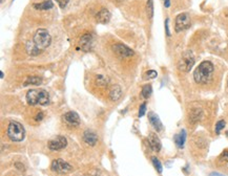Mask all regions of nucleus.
Returning <instances> with one entry per match:
<instances>
[{
	"label": "nucleus",
	"mask_w": 228,
	"mask_h": 176,
	"mask_svg": "<svg viewBox=\"0 0 228 176\" xmlns=\"http://www.w3.org/2000/svg\"><path fill=\"white\" fill-rule=\"evenodd\" d=\"M8 135L14 141H23L24 135H26L23 126L18 122H11L8 127Z\"/></svg>",
	"instance_id": "nucleus-3"
},
{
	"label": "nucleus",
	"mask_w": 228,
	"mask_h": 176,
	"mask_svg": "<svg viewBox=\"0 0 228 176\" xmlns=\"http://www.w3.org/2000/svg\"><path fill=\"white\" fill-rule=\"evenodd\" d=\"M147 77H148V79H154V78L157 77V71H155V70H148Z\"/></svg>",
	"instance_id": "nucleus-28"
},
{
	"label": "nucleus",
	"mask_w": 228,
	"mask_h": 176,
	"mask_svg": "<svg viewBox=\"0 0 228 176\" xmlns=\"http://www.w3.org/2000/svg\"><path fill=\"white\" fill-rule=\"evenodd\" d=\"M83 141H85L88 146L94 147L96 144H97L98 138L93 131H90V130H86V131L83 133Z\"/></svg>",
	"instance_id": "nucleus-14"
},
{
	"label": "nucleus",
	"mask_w": 228,
	"mask_h": 176,
	"mask_svg": "<svg viewBox=\"0 0 228 176\" xmlns=\"http://www.w3.org/2000/svg\"><path fill=\"white\" fill-rule=\"evenodd\" d=\"M51 42H52V37L49 34V32H47V29L45 28L37 29V32L34 35L33 43L40 51H43L44 49H46L51 45Z\"/></svg>",
	"instance_id": "nucleus-2"
},
{
	"label": "nucleus",
	"mask_w": 228,
	"mask_h": 176,
	"mask_svg": "<svg viewBox=\"0 0 228 176\" xmlns=\"http://www.w3.org/2000/svg\"><path fill=\"white\" fill-rule=\"evenodd\" d=\"M79 48H81V50L83 51H90L92 50L93 46H94V38L90 34H84L83 36L80 38V41H79Z\"/></svg>",
	"instance_id": "nucleus-8"
},
{
	"label": "nucleus",
	"mask_w": 228,
	"mask_h": 176,
	"mask_svg": "<svg viewBox=\"0 0 228 176\" xmlns=\"http://www.w3.org/2000/svg\"><path fill=\"white\" fill-rule=\"evenodd\" d=\"M193 64H195V57H193L192 52H191L190 50H187V51L183 52L181 59L179 60L178 68H179L181 71L188 72L191 70Z\"/></svg>",
	"instance_id": "nucleus-4"
},
{
	"label": "nucleus",
	"mask_w": 228,
	"mask_h": 176,
	"mask_svg": "<svg viewBox=\"0 0 228 176\" xmlns=\"http://www.w3.org/2000/svg\"><path fill=\"white\" fill-rule=\"evenodd\" d=\"M63 121L66 123L67 125L73 126V127H76L80 124V118L75 111H68L63 115Z\"/></svg>",
	"instance_id": "nucleus-10"
},
{
	"label": "nucleus",
	"mask_w": 228,
	"mask_h": 176,
	"mask_svg": "<svg viewBox=\"0 0 228 176\" xmlns=\"http://www.w3.org/2000/svg\"><path fill=\"white\" fill-rule=\"evenodd\" d=\"M225 126H226V123H225V121H223V120L219 121V122L216 123V134H220V132L222 131L223 129H224Z\"/></svg>",
	"instance_id": "nucleus-25"
},
{
	"label": "nucleus",
	"mask_w": 228,
	"mask_h": 176,
	"mask_svg": "<svg viewBox=\"0 0 228 176\" xmlns=\"http://www.w3.org/2000/svg\"><path fill=\"white\" fill-rule=\"evenodd\" d=\"M202 115H203V111L200 108L191 109L190 112H189V122H190L191 124H195V123L199 122V121L201 120Z\"/></svg>",
	"instance_id": "nucleus-16"
},
{
	"label": "nucleus",
	"mask_w": 228,
	"mask_h": 176,
	"mask_svg": "<svg viewBox=\"0 0 228 176\" xmlns=\"http://www.w3.org/2000/svg\"><path fill=\"white\" fill-rule=\"evenodd\" d=\"M213 64L210 61H203L193 71V79L198 84H207L213 75Z\"/></svg>",
	"instance_id": "nucleus-1"
},
{
	"label": "nucleus",
	"mask_w": 228,
	"mask_h": 176,
	"mask_svg": "<svg viewBox=\"0 0 228 176\" xmlns=\"http://www.w3.org/2000/svg\"><path fill=\"white\" fill-rule=\"evenodd\" d=\"M151 161L152 164H154V167L156 168V170L158 171V173H162V171H163V168H162V164L161 161H159L157 157H152L151 158Z\"/></svg>",
	"instance_id": "nucleus-23"
},
{
	"label": "nucleus",
	"mask_w": 228,
	"mask_h": 176,
	"mask_svg": "<svg viewBox=\"0 0 228 176\" xmlns=\"http://www.w3.org/2000/svg\"><path fill=\"white\" fill-rule=\"evenodd\" d=\"M49 148L53 151H58L61 149H64L67 146V141L64 136H56L55 138L49 141V144H47Z\"/></svg>",
	"instance_id": "nucleus-7"
},
{
	"label": "nucleus",
	"mask_w": 228,
	"mask_h": 176,
	"mask_svg": "<svg viewBox=\"0 0 228 176\" xmlns=\"http://www.w3.org/2000/svg\"><path fill=\"white\" fill-rule=\"evenodd\" d=\"M226 136H227V138H228V131H226Z\"/></svg>",
	"instance_id": "nucleus-36"
},
{
	"label": "nucleus",
	"mask_w": 228,
	"mask_h": 176,
	"mask_svg": "<svg viewBox=\"0 0 228 176\" xmlns=\"http://www.w3.org/2000/svg\"><path fill=\"white\" fill-rule=\"evenodd\" d=\"M15 166L17 167V168H19L21 171H22V170H24V167H23V164H22L21 163H16V164H15Z\"/></svg>",
	"instance_id": "nucleus-32"
},
{
	"label": "nucleus",
	"mask_w": 228,
	"mask_h": 176,
	"mask_svg": "<svg viewBox=\"0 0 228 176\" xmlns=\"http://www.w3.org/2000/svg\"><path fill=\"white\" fill-rule=\"evenodd\" d=\"M148 120H149V122H150V125H151L158 132L163 130V125H162L160 118L155 112H152V111L148 112Z\"/></svg>",
	"instance_id": "nucleus-12"
},
{
	"label": "nucleus",
	"mask_w": 228,
	"mask_h": 176,
	"mask_svg": "<svg viewBox=\"0 0 228 176\" xmlns=\"http://www.w3.org/2000/svg\"><path fill=\"white\" fill-rule=\"evenodd\" d=\"M56 1H57V3L59 4V6H60L61 8H64L70 0H56Z\"/></svg>",
	"instance_id": "nucleus-27"
},
{
	"label": "nucleus",
	"mask_w": 228,
	"mask_h": 176,
	"mask_svg": "<svg viewBox=\"0 0 228 176\" xmlns=\"http://www.w3.org/2000/svg\"><path fill=\"white\" fill-rule=\"evenodd\" d=\"M191 20L190 16L188 13H182L175 17V29L177 33H180L182 31H185L190 26Z\"/></svg>",
	"instance_id": "nucleus-5"
},
{
	"label": "nucleus",
	"mask_w": 228,
	"mask_h": 176,
	"mask_svg": "<svg viewBox=\"0 0 228 176\" xmlns=\"http://www.w3.org/2000/svg\"><path fill=\"white\" fill-rule=\"evenodd\" d=\"M168 23H169V19L165 20V31H166V35L168 37H170V32H169V26H168Z\"/></svg>",
	"instance_id": "nucleus-30"
},
{
	"label": "nucleus",
	"mask_w": 228,
	"mask_h": 176,
	"mask_svg": "<svg viewBox=\"0 0 228 176\" xmlns=\"http://www.w3.org/2000/svg\"><path fill=\"white\" fill-rule=\"evenodd\" d=\"M113 49L118 56L121 57V58H128V57H131L134 55V50L131 49L129 47H127L126 45H124V44L114 45Z\"/></svg>",
	"instance_id": "nucleus-9"
},
{
	"label": "nucleus",
	"mask_w": 228,
	"mask_h": 176,
	"mask_svg": "<svg viewBox=\"0 0 228 176\" xmlns=\"http://www.w3.org/2000/svg\"><path fill=\"white\" fill-rule=\"evenodd\" d=\"M146 12H147L148 18H150V19H151L152 16H154V1H152V0H148V1H147Z\"/></svg>",
	"instance_id": "nucleus-22"
},
{
	"label": "nucleus",
	"mask_w": 228,
	"mask_h": 176,
	"mask_svg": "<svg viewBox=\"0 0 228 176\" xmlns=\"http://www.w3.org/2000/svg\"><path fill=\"white\" fill-rule=\"evenodd\" d=\"M96 83L99 86H106L108 84V80L105 77H103V75H98L97 80H96Z\"/></svg>",
	"instance_id": "nucleus-24"
},
{
	"label": "nucleus",
	"mask_w": 228,
	"mask_h": 176,
	"mask_svg": "<svg viewBox=\"0 0 228 176\" xmlns=\"http://www.w3.org/2000/svg\"><path fill=\"white\" fill-rule=\"evenodd\" d=\"M122 95V89L119 85H115L109 89V98L111 101H118Z\"/></svg>",
	"instance_id": "nucleus-18"
},
{
	"label": "nucleus",
	"mask_w": 228,
	"mask_h": 176,
	"mask_svg": "<svg viewBox=\"0 0 228 176\" xmlns=\"http://www.w3.org/2000/svg\"><path fill=\"white\" fill-rule=\"evenodd\" d=\"M43 118V112H39L36 115V118H35V120L37 121V122H40L41 120Z\"/></svg>",
	"instance_id": "nucleus-31"
},
{
	"label": "nucleus",
	"mask_w": 228,
	"mask_h": 176,
	"mask_svg": "<svg viewBox=\"0 0 228 176\" xmlns=\"http://www.w3.org/2000/svg\"><path fill=\"white\" fill-rule=\"evenodd\" d=\"M0 77H1V79H3L4 75H3V72H2V71H1V74H0Z\"/></svg>",
	"instance_id": "nucleus-35"
},
{
	"label": "nucleus",
	"mask_w": 228,
	"mask_h": 176,
	"mask_svg": "<svg viewBox=\"0 0 228 176\" xmlns=\"http://www.w3.org/2000/svg\"><path fill=\"white\" fill-rule=\"evenodd\" d=\"M164 6H165V8H169V6H170V0H164Z\"/></svg>",
	"instance_id": "nucleus-33"
},
{
	"label": "nucleus",
	"mask_w": 228,
	"mask_h": 176,
	"mask_svg": "<svg viewBox=\"0 0 228 176\" xmlns=\"http://www.w3.org/2000/svg\"><path fill=\"white\" fill-rule=\"evenodd\" d=\"M54 6L53 1L52 0H45V1L41 2V3H34V8L36 10H41V11H47Z\"/></svg>",
	"instance_id": "nucleus-19"
},
{
	"label": "nucleus",
	"mask_w": 228,
	"mask_h": 176,
	"mask_svg": "<svg viewBox=\"0 0 228 176\" xmlns=\"http://www.w3.org/2000/svg\"><path fill=\"white\" fill-rule=\"evenodd\" d=\"M52 170H53L54 172L63 174V173L70 172V171L73 170V167L68 163H66V161H63V159L59 158V159H55L53 163H52Z\"/></svg>",
	"instance_id": "nucleus-6"
},
{
	"label": "nucleus",
	"mask_w": 228,
	"mask_h": 176,
	"mask_svg": "<svg viewBox=\"0 0 228 176\" xmlns=\"http://www.w3.org/2000/svg\"><path fill=\"white\" fill-rule=\"evenodd\" d=\"M42 83V79L39 77H29L23 83V86L29 85H40Z\"/></svg>",
	"instance_id": "nucleus-20"
},
{
	"label": "nucleus",
	"mask_w": 228,
	"mask_h": 176,
	"mask_svg": "<svg viewBox=\"0 0 228 176\" xmlns=\"http://www.w3.org/2000/svg\"><path fill=\"white\" fill-rule=\"evenodd\" d=\"M148 143H149L150 148H151V149L154 150V151H156V152H159V151L161 150L162 144H161L160 138L157 136V134L149 133V135H148Z\"/></svg>",
	"instance_id": "nucleus-13"
},
{
	"label": "nucleus",
	"mask_w": 228,
	"mask_h": 176,
	"mask_svg": "<svg viewBox=\"0 0 228 176\" xmlns=\"http://www.w3.org/2000/svg\"><path fill=\"white\" fill-rule=\"evenodd\" d=\"M220 158L222 159V161H228V150H225L224 152L221 154Z\"/></svg>",
	"instance_id": "nucleus-29"
},
{
	"label": "nucleus",
	"mask_w": 228,
	"mask_h": 176,
	"mask_svg": "<svg viewBox=\"0 0 228 176\" xmlns=\"http://www.w3.org/2000/svg\"><path fill=\"white\" fill-rule=\"evenodd\" d=\"M145 112H146V103H143L140 106V109H139V118H142Z\"/></svg>",
	"instance_id": "nucleus-26"
},
{
	"label": "nucleus",
	"mask_w": 228,
	"mask_h": 176,
	"mask_svg": "<svg viewBox=\"0 0 228 176\" xmlns=\"http://www.w3.org/2000/svg\"><path fill=\"white\" fill-rule=\"evenodd\" d=\"M111 13L106 8H102L101 11H99L98 14L96 15V20L100 23H107L111 20Z\"/></svg>",
	"instance_id": "nucleus-15"
},
{
	"label": "nucleus",
	"mask_w": 228,
	"mask_h": 176,
	"mask_svg": "<svg viewBox=\"0 0 228 176\" xmlns=\"http://www.w3.org/2000/svg\"><path fill=\"white\" fill-rule=\"evenodd\" d=\"M151 93H152V87H151V85L147 84V85L143 86L141 95H142V97L144 98V99H148V98L151 95Z\"/></svg>",
	"instance_id": "nucleus-21"
},
{
	"label": "nucleus",
	"mask_w": 228,
	"mask_h": 176,
	"mask_svg": "<svg viewBox=\"0 0 228 176\" xmlns=\"http://www.w3.org/2000/svg\"><path fill=\"white\" fill-rule=\"evenodd\" d=\"M39 98H40V90L32 89V90L27 91L26 102L29 105H39Z\"/></svg>",
	"instance_id": "nucleus-11"
},
{
	"label": "nucleus",
	"mask_w": 228,
	"mask_h": 176,
	"mask_svg": "<svg viewBox=\"0 0 228 176\" xmlns=\"http://www.w3.org/2000/svg\"><path fill=\"white\" fill-rule=\"evenodd\" d=\"M185 141H186V131L184 129H182L179 134H175V143L179 149H183Z\"/></svg>",
	"instance_id": "nucleus-17"
},
{
	"label": "nucleus",
	"mask_w": 228,
	"mask_h": 176,
	"mask_svg": "<svg viewBox=\"0 0 228 176\" xmlns=\"http://www.w3.org/2000/svg\"><path fill=\"white\" fill-rule=\"evenodd\" d=\"M1 1H2V0H1Z\"/></svg>",
	"instance_id": "nucleus-37"
},
{
	"label": "nucleus",
	"mask_w": 228,
	"mask_h": 176,
	"mask_svg": "<svg viewBox=\"0 0 228 176\" xmlns=\"http://www.w3.org/2000/svg\"><path fill=\"white\" fill-rule=\"evenodd\" d=\"M209 176H224V175L220 174V173H218V172H213L209 174Z\"/></svg>",
	"instance_id": "nucleus-34"
}]
</instances>
